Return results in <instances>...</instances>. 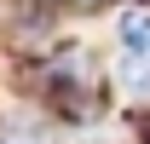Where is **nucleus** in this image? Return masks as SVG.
<instances>
[{"label": "nucleus", "mask_w": 150, "mask_h": 144, "mask_svg": "<svg viewBox=\"0 0 150 144\" xmlns=\"http://www.w3.org/2000/svg\"><path fill=\"white\" fill-rule=\"evenodd\" d=\"M115 87H121V98L144 104V98H150V52H139V58L121 52V64H115Z\"/></svg>", "instance_id": "obj_2"}, {"label": "nucleus", "mask_w": 150, "mask_h": 144, "mask_svg": "<svg viewBox=\"0 0 150 144\" xmlns=\"http://www.w3.org/2000/svg\"><path fill=\"white\" fill-rule=\"evenodd\" d=\"M0 144H46V121L35 109H18V115L0 121Z\"/></svg>", "instance_id": "obj_3"}, {"label": "nucleus", "mask_w": 150, "mask_h": 144, "mask_svg": "<svg viewBox=\"0 0 150 144\" xmlns=\"http://www.w3.org/2000/svg\"><path fill=\"white\" fill-rule=\"evenodd\" d=\"M115 46H121L127 58L150 52V0H133V6L115 12Z\"/></svg>", "instance_id": "obj_1"}]
</instances>
